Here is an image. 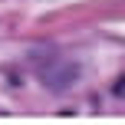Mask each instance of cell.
<instances>
[{
	"mask_svg": "<svg viewBox=\"0 0 125 125\" xmlns=\"http://www.w3.org/2000/svg\"><path fill=\"white\" fill-rule=\"evenodd\" d=\"M73 79H76V69L73 66H56V69H43V82L46 86H53V89H66V86H73Z\"/></svg>",
	"mask_w": 125,
	"mask_h": 125,
	"instance_id": "cell-1",
	"label": "cell"
}]
</instances>
